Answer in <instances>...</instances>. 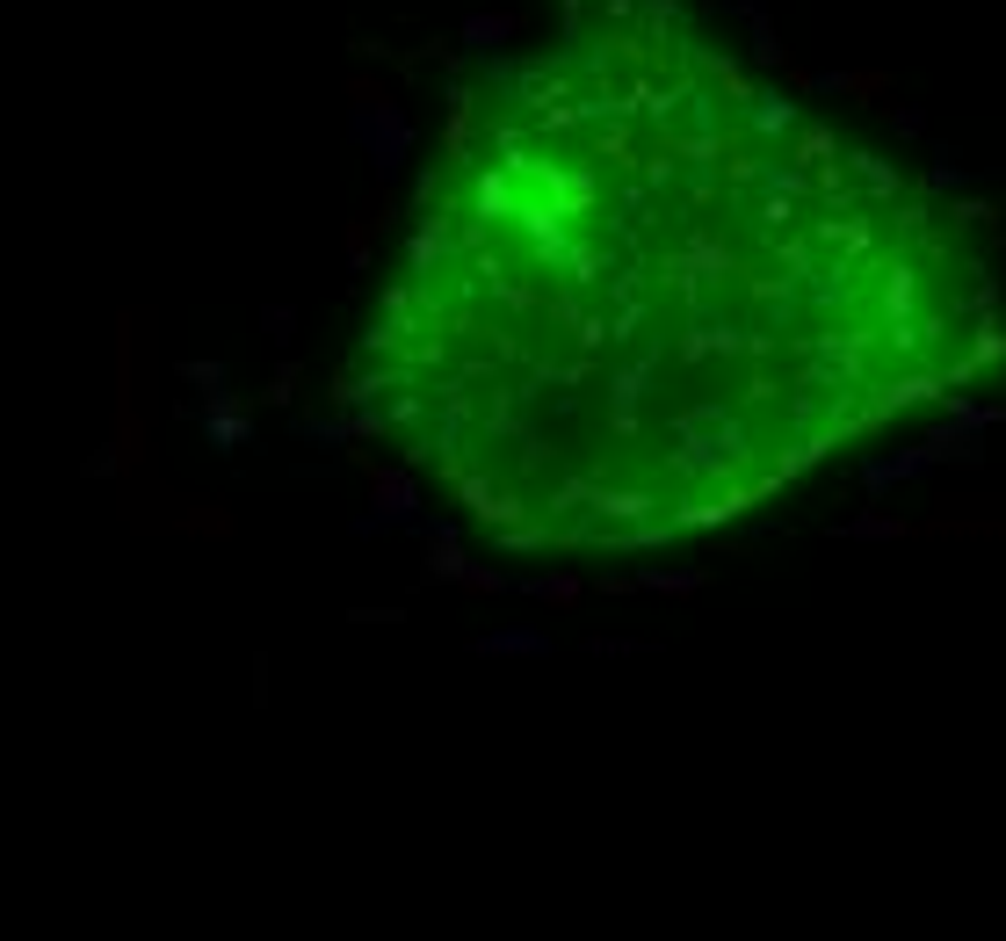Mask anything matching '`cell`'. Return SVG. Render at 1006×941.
<instances>
[{
    "instance_id": "6da1fadb",
    "label": "cell",
    "mask_w": 1006,
    "mask_h": 941,
    "mask_svg": "<svg viewBox=\"0 0 1006 941\" xmlns=\"http://www.w3.org/2000/svg\"><path fill=\"white\" fill-rule=\"evenodd\" d=\"M1006 355L978 218L681 0H565L420 181L348 406L507 551L746 522Z\"/></svg>"
}]
</instances>
